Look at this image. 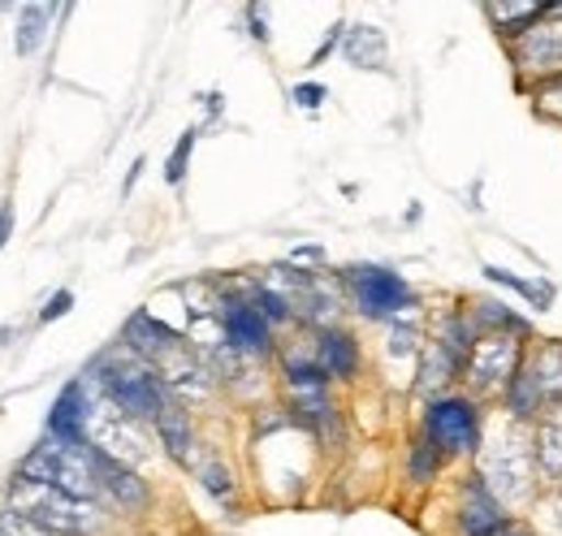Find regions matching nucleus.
Here are the masks:
<instances>
[{
    "instance_id": "obj_1",
    "label": "nucleus",
    "mask_w": 562,
    "mask_h": 536,
    "mask_svg": "<svg viewBox=\"0 0 562 536\" xmlns=\"http://www.w3.org/2000/svg\"><path fill=\"white\" fill-rule=\"evenodd\" d=\"M9 511L53 536H91L100 524V511L91 502L74 498L48 480H31V476L9 480Z\"/></svg>"
},
{
    "instance_id": "obj_2",
    "label": "nucleus",
    "mask_w": 562,
    "mask_h": 536,
    "mask_svg": "<svg viewBox=\"0 0 562 536\" xmlns=\"http://www.w3.org/2000/svg\"><path fill=\"white\" fill-rule=\"evenodd\" d=\"M91 377L100 381L104 399L117 402V406H122L126 415H135V420H156V415H160V406L173 399V394H169V386L156 377V368H151V364H143L131 346L109 350V355L95 364V372H91Z\"/></svg>"
},
{
    "instance_id": "obj_3",
    "label": "nucleus",
    "mask_w": 562,
    "mask_h": 536,
    "mask_svg": "<svg viewBox=\"0 0 562 536\" xmlns=\"http://www.w3.org/2000/svg\"><path fill=\"white\" fill-rule=\"evenodd\" d=\"M18 476L48 480V484L66 489V493H74V498H82V502H91V498L100 493L95 446H87V442H57V437H53V442L35 446V450L22 459Z\"/></svg>"
},
{
    "instance_id": "obj_4",
    "label": "nucleus",
    "mask_w": 562,
    "mask_h": 536,
    "mask_svg": "<svg viewBox=\"0 0 562 536\" xmlns=\"http://www.w3.org/2000/svg\"><path fill=\"white\" fill-rule=\"evenodd\" d=\"M550 406H562V342L559 337L541 342V346L528 355V364L519 368V377L510 381V390H506V411H510L515 420H537V415L550 411Z\"/></svg>"
},
{
    "instance_id": "obj_5",
    "label": "nucleus",
    "mask_w": 562,
    "mask_h": 536,
    "mask_svg": "<svg viewBox=\"0 0 562 536\" xmlns=\"http://www.w3.org/2000/svg\"><path fill=\"white\" fill-rule=\"evenodd\" d=\"M537 476V450L519 428H502L497 442L481 455V480L493 489L497 502H524L532 498Z\"/></svg>"
},
{
    "instance_id": "obj_6",
    "label": "nucleus",
    "mask_w": 562,
    "mask_h": 536,
    "mask_svg": "<svg viewBox=\"0 0 562 536\" xmlns=\"http://www.w3.org/2000/svg\"><path fill=\"white\" fill-rule=\"evenodd\" d=\"M519 368H524V342H519V334H481L476 346H472V355H468L463 377L481 394H506L510 381L519 377Z\"/></svg>"
},
{
    "instance_id": "obj_7",
    "label": "nucleus",
    "mask_w": 562,
    "mask_h": 536,
    "mask_svg": "<svg viewBox=\"0 0 562 536\" xmlns=\"http://www.w3.org/2000/svg\"><path fill=\"white\" fill-rule=\"evenodd\" d=\"M87 446H95L100 455L117 459V464H139L147 459V433L139 428L135 415H126L117 402H91L87 415Z\"/></svg>"
},
{
    "instance_id": "obj_8",
    "label": "nucleus",
    "mask_w": 562,
    "mask_h": 536,
    "mask_svg": "<svg viewBox=\"0 0 562 536\" xmlns=\"http://www.w3.org/2000/svg\"><path fill=\"white\" fill-rule=\"evenodd\" d=\"M424 437L437 455H472L481 446V415L468 399H437L424 411Z\"/></svg>"
},
{
    "instance_id": "obj_9",
    "label": "nucleus",
    "mask_w": 562,
    "mask_h": 536,
    "mask_svg": "<svg viewBox=\"0 0 562 536\" xmlns=\"http://www.w3.org/2000/svg\"><path fill=\"white\" fill-rule=\"evenodd\" d=\"M347 286H351L355 303L368 321H390L398 312L412 308V286L390 272V268H376V265H355L347 272Z\"/></svg>"
},
{
    "instance_id": "obj_10",
    "label": "nucleus",
    "mask_w": 562,
    "mask_h": 536,
    "mask_svg": "<svg viewBox=\"0 0 562 536\" xmlns=\"http://www.w3.org/2000/svg\"><path fill=\"white\" fill-rule=\"evenodd\" d=\"M221 330H225V342L243 355H269V346H273L269 321L260 316L256 303H238V299L221 303Z\"/></svg>"
},
{
    "instance_id": "obj_11",
    "label": "nucleus",
    "mask_w": 562,
    "mask_h": 536,
    "mask_svg": "<svg viewBox=\"0 0 562 536\" xmlns=\"http://www.w3.org/2000/svg\"><path fill=\"white\" fill-rule=\"evenodd\" d=\"M515 62L528 74H541V78H559L562 74V22H541L532 31L519 35L515 44Z\"/></svg>"
},
{
    "instance_id": "obj_12",
    "label": "nucleus",
    "mask_w": 562,
    "mask_h": 536,
    "mask_svg": "<svg viewBox=\"0 0 562 536\" xmlns=\"http://www.w3.org/2000/svg\"><path fill=\"white\" fill-rule=\"evenodd\" d=\"M502 524H506V515H502V502L493 498V489L481 476H468L459 489V528L468 536H490Z\"/></svg>"
},
{
    "instance_id": "obj_13",
    "label": "nucleus",
    "mask_w": 562,
    "mask_h": 536,
    "mask_svg": "<svg viewBox=\"0 0 562 536\" xmlns=\"http://www.w3.org/2000/svg\"><path fill=\"white\" fill-rule=\"evenodd\" d=\"M126 346L139 355L143 364H151V368H156L165 355H173V350L182 346V337L173 334L169 325H160L151 312H135V316L126 321Z\"/></svg>"
},
{
    "instance_id": "obj_14",
    "label": "nucleus",
    "mask_w": 562,
    "mask_h": 536,
    "mask_svg": "<svg viewBox=\"0 0 562 536\" xmlns=\"http://www.w3.org/2000/svg\"><path fill=\"white\" fill-rule=\"evenodd\" d=\"M87 415H91V399H87V386L70 381L61 390V399L53 402L48 411V433L57 442H87Z\"/></svg>"
},
{
    "instance_id": "obj_15",
    "label": "nucleus",
    "mask_w": 562,
    "mask_h": 536,
    "mask_svg": "<svg viewBox=\"0 0 562 536\" xmlns=\"http://www.w3.org/2000/svg\"><path fill=\"white\" fill-rule=\"evenodd\" d=\"M156 433H160V446L169 450V459L178 464H195V437H191V415L178 399H169L160 406V415L151 420Z\"/></svg>"
},
{
    "instance_id": "obj_16",
    "label": "nucleus",
    "mask_w": 562,
    "mask_h": 536,
    "mask_svg": "<svg viewBox=\"0 0 562 536\" xmlns=\"http://www.w3.org/2000/svg\"><path fill=\"white\" fill-rule=\"evenodd\" d=\"M95 471H100V493H109L117 506L139 511L143 502H147V484L126 464H117V459H109V455L95 450Z\"/></svg>"
},
{
    "instance_id": "obj_17",
    "label": "nucleus",
    "mask_w": 562,
    "mask_h": 536,
    "mask_svg": "<svg viewBox=\"0 0 562 536\" xmlns=\"http://www.w3.org/2000/svg\"><path fill=\"white\" fill-rule=\"evenodd\" d=\"M316 364L325 368V377H351L355 368H359V350H355L351 334H342V330H321Z\"/></svg>"
},
{
    "instance_id": "obj_18",
    "label": "nucleus",
    "mask_w": 562,
    "mask_h": 536,
    "mask_svg": "<svg viewBox=\"0 0 562 536\" xmlns=\"http://www.w3.org/2000/svg\"><path fill=\"white\" fill-rule=\"evenodd\" d=\"M532 450H537V471L562 480V411H550V420L532 437Z\"/></svg>"
},
{
    "instance_id": "obj_19",
    "label": "nucleus",
    "mask_w": 562,
    "mask_h": 536,
    "mask_svg": "<svg viewBox=\"0 0 562 536\" xmlns=\"http://www.w3.org/2000/svg\"><path fill=\"white\" fill-rule=\"evenodd\" d=\"M347 57L363 69H381L385 66V35L376 26H355L347 35Z\"/></svg>"
},
{
    "instance_id": "obj_20",
    "label": "nucleus",
    "mask_w": 562,
    "mask_h": 536,
    "mask_svg": "<svg viewBox=\"0 0 562 536\" xmlns=\"http://www.w3.org/2000/svg\"><path fill=\"white\" fill-rule=\"evenodd\" d=\"M48 18H53L48 4H26L22 9V26H18V53L22 57H31L40 48V40L48 35Z\"/></svg>"
},
{
    "instance_id": "obj_21",
    "label": "nucleus",
    "mask_w": 562,
    "mask_h": 536,
    "mask_svg": "<svg viewBox=\"0 0 562 536\" xmlns=\"http://www.w3.org/2000/svg\"><path fill=\"white\" fill-rule=\"evenodd\" d=\"M485 277L497 281V286H510V290H519V294H528L537 308H550L554 303V290L546 286V281H524V277H515V272H506V268H485Z\"/></svg>"
},
{
    "instance_id": "obj_22",
    "label": "nucleus",
    "mask_w": 562,
    "mask_h": 536,
    "mask_svg": "<svg viewBox=\"0 0 562 536\" xmlns=\"http://www.w3.org/2000/svg\"><path fill=\"white\" fill-rule=\"evenodd\" d=\"M441 468V455H437V446L424 437V442H416V450H412V476L416 480H432V471Z\"/></svg>"
},
{
    "instance_id": "obj_23",
    "label": "nucleus",
    "mask_w": 562,
    "mask_h": 536,
    "mask_svg": "<svg viewBox=\"0 0 562 536\" xmlns=\"http://www.w3.org/2000/svg\"><path fill=\"white\" fill-rule=\"evenodd\" d=\"M191 147H195V131H187L182 138H178V147H173V156H169V169H165V178H169V182H182L187 160H191Z\"/></svg>"
},
{
    "instance_id": "obj_24",
    "label": "nucleus",
    "mask_w": 562,
    "mask_h": 536,
    "mask_svg": "<svg viewBox=\"0 0 562 536\" xmlns=\"http://www.w3.org/2000/svg\"><path fill=\"white\" fill-rule=\"evenodd\" d=\"M0 536H53V533H44V528H35L31 520H22V515L4 511V515H0Z\"/></svg>"
},
{
    "instance_id": "obj_25",
    "label": "nucleus",
    "mask_w": 562,
    "mask_h": 536,
    "mask_svg": "<svg viewBox=\"0 0 562 536\" xmlns=\"http://www.w3.org/2000/svg\"><path fill=\"white\" fill-rule=\"evenodd\" d=\"M537 100H541V109H550V113L562 118V74L559 78H546V82L537 87Z\"/></svg>"
},
{
    "instance_id": "obj_26",
    "label": "nucleus",
    "mask_w": 562,
    "mask_h": 536,
    "mask_svg": "<svg viewBox=\"0 0 562 536\" xmlns=\"http://www.w3.org/2000/svg\"><path fill=\"white\" fill-rule=\"evenodd\" d=\"M200 476H204V484H209V493H216V498H229V471L216 468V464H209V468H200Z\"/></svg>"
},
{
    "instance_id": "obj_27",
    "label": "nucleus",
    "mask_w": 562,
    "mask_h": 536,
    "mask_svg": "<svg viewBox=\"0 0 562 536\" xmlns=\"http://www.w3.org/2000/svg\"><path fill=\"white\" fill-rule=\"evenodd\" d=\"M70 308H74V294H70V290H57V294L48 299V308L40 312V321H44V325H48V321H61Z\"/></svg>"
},
{
    "instance_id": "obj_28",
    "label": "nucleus",
    "mask_w": 562,
    "mask_h": 536,
    "mask_svg": "<svg viewBox=\"0 0 562 536\" xmlns=\"http://www.w3.org/2000/svg\"><path fill=\"white\" fill-rule=\"evenodd\" d=\"M294 100H299L303 109H316V104L325 100V87H316V82H303V87H294Z\"/></svg>"
},
{
    "instance_id": "obj_29",
    "label": "nucleus",
    "mask_w": 562,
    "mask_h": 536,
    "mask_svg": "<svg viewBox=\"0 0 562 536\" xmlns=\"http://www.w3.org/2000/svg\"><path fill=\"white\" fill-rule=\"evenodd\" d=\"M412 337H416V330H398V334H394V342H390V350H394V355H403V350H412V346H416Z\"/></svg>"
},
{
    "instance_id": "obj_30",
    "label": "nucleus",
    "mask_w": 562,
    "mask_h": 536,
    "mask_svg": "<svg viewBox=\"0 0 562 536\" xmlns=\"http://www.w3.org/2000/svg\"><path fill=\"white\" fill-rule=\"evenodd\" d=\"M9 234H13V208H0V247H4Z\"/></svg>"
},
{
    "instance_id": "obj_31",
    "label": "nucleus",
    "mask_w": 562,
    "mask_h": 536,
    "mask_svg": "<svg viewBox=\"0 0 562 536\" xmlns=\"http://www.w3.org/2000/svg\"><path fill=\"white\" fill-rule=\"evenodd\" d=\"M490 536H532L528 528H515V524H502L497 533H490Z\"/></svg>"
},
{
    "instance_id": "obj_32",
    "label": "nucleus",
    "mask_w": 562,
    "mask_h": 536,
    "mask_svg": "<svg viewBox=\"0 0 562 536\" xmlns=\"http://www.w3.org/2000/svg\"><path fill=\"white\" fill-rule=\"evenodd\" d=\"M554 13H562V4H554Z\"/></svg>"
}]
</instances>
